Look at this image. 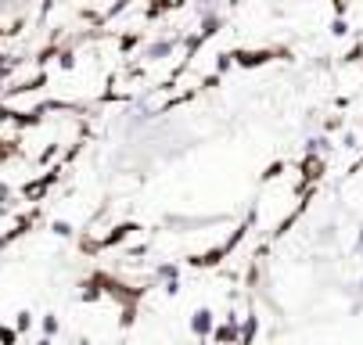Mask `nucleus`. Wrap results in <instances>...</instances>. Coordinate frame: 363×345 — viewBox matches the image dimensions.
I'll return each instance as SVG.
<instances>
[{
  "label": "nucleus",
  "instance_id": "nucleus-1",
  "mask_svg": "<svg viewBox=\"0 0 363 345\" xmlns=\"http://www.w3.org/2000/svg\"><path fill=\"white\" fill-rule=\"evenodd\" d=\"M173 51V40H162V43H155L151 51H147V58H166Z\"/></svg>",
  "mask_w": 363,
  "mask_h": 345
},
{
  "label": "nucleus",
  "instance_id": "nucleus-2",
  "mask_svg": "<svg viewBox=\"0 0 363 345\" xmlns=\"http://www.w3.org/2000/svg\"><path fill=\"white\" fill-rule=\"evenodd\" d=\"M359 252H363V237H359Z\"/></svg>",
  "mask_w": 363,
  "mask_h": 345
}]
</instances>
